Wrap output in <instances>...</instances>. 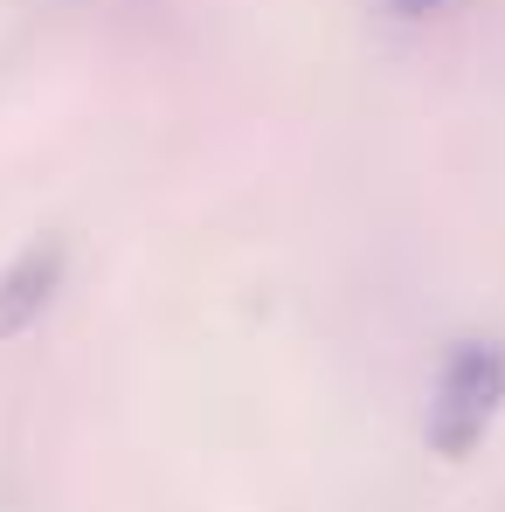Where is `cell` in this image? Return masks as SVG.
<instances>
[{
	"instance_id": "obj_1",
	"label": "cell",
	"mask_w": 505,
	"mask_h": 512,
	"mask_svg": "<svg viewBox=\"0 0 505 512\" xmlns=\"http://www.w3.org/2000/svg\"><path fill=\"white\" fill-rule=\"evenodd\" d=\"M499 409H505V346L499 340H464L443 360L436 395H429V450L450 457V464H464L492 436Z\"/></svg>"
},
{
	"instance_id": "obj_2",
	"label": "cell",
	"mask_w": 505,
	"mask_h": 512,
	"mask_svg": "<svg viewBox=\"0 0 505 512\" xmlns=\"http://www.w3.org/2000/svg\"><path fill=\"white\" fill-rule=\"evenodd\" d=\"M63 277H70V243L63 236H35L28 250L0 270V340H21L56 305Z\"/></svg>"
},
{
	"instance_id": "obj_3",
	"label": "cell",
	"mask_w": 505,
	"mask_h": 512,
	"mask_svg": "<svg viewBox=\"0 0 505 512\" xmlns=\"http://www.w3.org/2000/svg\"><path fill=\"white\" fill-rule=\"evenodd\" d=\"M402 14H429V7H443V0H395Z\"/></svg>"
}]
</instances>
